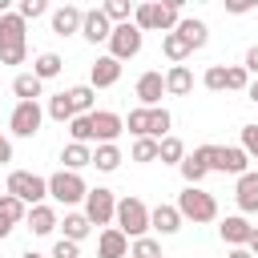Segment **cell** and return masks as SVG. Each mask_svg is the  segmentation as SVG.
<instances>
[{
  "label": "cell",
  "mask_w": 258,
  "mask_h": 258,
  "mask_svg": "<svg viewBox=\"0 0 258 258\" xmlns=\"http://www.w3.org/2000/svg\"><path fill=\"white\" fill-rule=\"evenodd\" d=\"M177 20H181V0H145V4H137L133 8V24L141 28V32H173L177 28Z\"/></svg>",
  "instance_id": "1"
},
{
  "label": "cell",
  "mask_w": 258,
  "mask_h": 258,
  "mask_svg": "<svg viewBox=\"0 0 258 258\" xmlns=\"http://www.w3.org/2000/svg\"><path fill=\"white\" fill-rule=\"evenodd\" d=\"M24 20L16 12H4L0 16V64H24L28 56V40H24Z\"/></svg>",
  "instance_id": "2"
},
{
  "label": "cell",
  "mask_w": 258,
  "mask_h": 258,
  "mask_svg": "<svg viewBox=\"0 0 258 258\" xmlns=\"http://www.w3.org/2000/svg\"><path fill=\"white\" fill-rule=\"evenodd\" d=\"M4 194L20 198V202L32 210V206H40V202L48 198V177H40V173H32V169H12V173H8Z\"/></svg>",
  "instance_id": "3"
},
{
  "label": "cell",
  "mask_w": 258,
  "mask_h": 258,
  "mask_svg": "<svg viewBox=\"0 0 258 258\" xmlns=\"http://www.w3.org/2000/svg\"><path fill=\"white\" fill-rule=\"evenodd\" d=\"M177 214H181V222H185V218H189V222H214V218H218V198L206 194L202 185H185V189L177 194Z\"/></svg>",
  "instance_id": "4"
},
{
  "label": "cell",
  "mask_w": 258,
  "mask_h": 258,
  "mask_svg": "<svg viewBox=\"0 0 258 258\" xmlns=\"http://www.w3.org/2000/svg\"><path fill=\"white\" fill-rule=\"evenodd\" d=\"M113 222H117V230H121L129 242H133V238H145V234H149V206H145L141 198H121Z\"/></svg>",
  "instance_id": "5"
},
{
  "label": "cell",
  "mask_w": 258,
  "mask_h": 258,
  "mask_svg": "<svg viewBox=\"0 0 258 258\" xmlns=\"http://www.w3.org/2000/svg\"><path fill=\"white\" fill-rule=\"evenodd\" d=\"M85 194H89V185H85V177H81V173L56 169V173L48 177V198H52V202H60V206H77V202H85Z\"/></svg>",
  "instance_id": "6"
},
{
  "label": "cell",
  "mask_w": 258,
  "mask_h": 258,
  "mask_svg": "<svg viewBox=\"0 0 258 258\" xmlns=\"http://www.w3.org/2000/svg\"><path fill=\"white\" fill-rule=\"evenodd\" d=\"M141 40H145V32L133 20L129 24H113V32H109V56L113 60H133L141 52Z\"/></svg>",
  "instance_id": "7"
},
{
  "label": "cell",
  "mask_w": 258,
  "mask_h": 258,
  "mask_svg": "<svg viewBox=\"0 0 258 258\" xmlns=\"http://www.w3.org/2000/svg\"><path fill=\"white\" fill-rule=\"evenodd\" d=\"M93 226H113V214H117V198H113V189H105V185H93L89 194H85V210H81Z\"/></svg>",
  "instance_id": "8"
},
{
  "label": "cell",
  "mask_w": 258,
  "mask_h": 258,
  "mask_svg": "<svg viewBox=\"0 0 258 258\" xmlns=\"http://www.w3.org/2000/svg\"><path fill=\"white\" fill-rule=\"evenodd\" d=\"M40 121H44L40 101H16V109H12V117H8V129H12L16 137H36V133H40Z\"/></svg>",
  "instance_id": "9"
},
{
  "label": "cell",
  "mask_w": 258,
  "mask_h": 258,
  "mask_svg": "<svg viewBox=\"0 0 258 258\" xmlns=\"http://www.w3.org/2000/svg\"><path fill=\"white\" fill-rule=\"evenodd\" d=\"M89 121H93V141H97V145H117V137H121V129H125V117H121V113H113V109H93Z\"/></svg>",
  "instance_id": "10"
},
{
  "label": "cell",
  "mask_w": 258,
  "mask_h": 258,
  "mask_svg": "<svg viewBox=\"0 0 258 258\" xmlns=\"http://www.w3.org/2000/svg\"><path fill=\"white\" fill-rule=\"evenodd\" d=\"M210 169L242 177V173L250 169V157H246V149H242V145H218V149H214V161H210Z\"/></svg>",
  "instance_id": "11"
},
{
  "label": "cell",
  "mask_w": 258,
  "mask_h": 258,
  "mask_svg": "<svg viewBox=\"0 0 258 258\" xmlns=\"http://www.w3.org/2000/svg\"><path fill=\"white\" fill-rule=\"evenodd\" d=\"M137 101H141V109H157L161 105V97H165V77L157 73V69H149V73H141L137 77Z\"/></svg>",
  "instance_id": "12"
},
{
  "label": "cell",
  "mask_w": 258,
  "mask_h": 258,
  "mask_svg": "<svg viewBox=\"0 0 258 258\" xmlns=\"http://www.w3.org/2000/svg\"><path fill=\"white\" fill-rule=\"evenodd\" d=\"M109 32H113L109 16H105L101 8H85V16H81V36H85L89 44H109Z\"/></svg>",
  "instance_id": "13"
},
{
  "label": "cell",
  "mask_w": 258,
  "mask_h": 258,
  "mask_svg": "<svg viewBox=\"0 0 258 258\" xmlns=\"http://www.w3.org/2000/svg\"><path fill=\"white\" fill-rule=\"evenodd\" d=\"M234 202H238L242 218H246V214H258V169H246V173L238 177V185H234Z\"/></svg>",
  "instance_id": "14"
},
{
  "label": "cell",
  "mask_w": 258,
  "mask_h": 258,
  "mask_svg": "<svg viewBox=\"0 0 258 258\" xmlns=\"http://www.w3.org/2000/svg\"><path fill=\"white\" fill-rule=\"evenodd\" d=\"M218 234H222V242L234 250V246H246V242H250L254 226H250V218H242V214H230V218H222Z\"/></svg>",
  "instance_id": "15"
},
{
  "label": "cell",
  "mask_w": 258,
  "mask_h": 258,
  "mask_svg": "<svg viewBox=\"0 0 258 258\" xmlns=\"http://www.w3.org/2000/svg\"><path fill=\"white\" fill-rule=\"evenodd\" d=\"M97 258H129V238L117 226H105L97 238Z\"/></svg>",
  "instance_id": "16"
},
{
  "label": "cell",
  "mask_w": 258,
  "mask_h": 258,
  "mask_svg": "<svg viewBox=\"0 0 258 258\" xmlns=\"http://www.w3.org/2000/svg\"><path fill=\"white\" fill-rule=\"evenodd\" d=\"M117 81H121V60L97 56L93 69H89V85H93V89H109V85H117Z\"/></svg>",
  "instance_id": "17"
},
{
  "label": "cell",
  "mask_w": 258,
  "mask_h": 258,
  "mask_svg": "<svg viewBox=\"0 0 258 258\" xmlns=\"http://www.w3.org/2000/svg\"><path fill=\"white\" fill-rule=\"evenodd\" d=\"M24 222H28V230H32L36 238H48V234H52V230L60 226V218H56V210H52L48 202H40V206H32Z\"/></svg>",
  "instance_id": "18"
},
{
  "label": "cell",
  "mask_w": 258,
  "mask_h": 258,
  "mask_svg": "<svg viewBox=\"0 0 258 258\" xmlns=\"http://www.w3.org/2000/svg\"><path fill=\"white\" fill-rule=\"evenodd\" d=\"M81 16H85V8H77V4H60V8H52V32H56V36H73V32H81Z\"/></svg>",
  "instance_id": "19"
},
{
  "label": "cell",
  "mask_w": 258,
  "mask_h": 258,
  "mask_svg": "<svg viewBox=\"0 0 258 258\" xmlns=\"http://www.w3.org/2000/svg\"><path fill=\"white\" fill-rule=\"evenodd\" d=\"M149 230H157V234H177V230H181L177 206H153V210H149Z\"/></svg>",
  "instance_id": "20"
},
{
  "label": "cell",
  "mask_w": 258,
  "mask_h": 258,
  "mask_svg": "<svg viewBox=\"0 0 258 258\" xmlns=\"http://www.w3.org/2000/svg\"><path fill=\"white\" fill-rule=\"evenodd\" d=\"M64 97L73 105V117H89L93 105H97V89L93 85H73V89H64Z\"/></svg>",
  "instance_id": "21"
},
{
  "label": "cell",
  "mask_w": 258,
  "mask_h": 258,
  "mask_svg": "<svg viewBox=\"0 0 258 258\" xmlns=\"http://www.w3.org/2000/svg\"><path fill=\"white\" fill-rule=\"evenodd\" d=\"M194 89V73L185 69V64H169V73H165V93L169 97H185Z\"/></svg>",
  "instance_id": "22"
},
{
  "label": "cell",
  "mask_w": 258,
  "mask_h": 258,
  "mask_svg": "<svg viewBox=\"0 0 258 258\" xmlns=\"http://www.w3.org/2000/svg\"><path fill=\"white\" fill-rule=\"evenodd\" d=\"M60 161H64V169H69V173H81L85 165H93V149H89V145L69 141V145L60 149Z\"/></svg>",
  "instance_id": "23"
},
{
  "label": "cell",
  "mask_w": 258,
  "mask_h": 258,
  "mask_svg": "<svg viewBox=\"0 0 258 258\" xmlns=\"http://www.w3.org/2000/svg\"><path fill=\"white\" fill-rule=\"evenodd\" d=\"M60 226H64V238H69V242H77V246H81V242L93 234V222H89L85 214H77V210H69Z\"/></svg>",
  "instance_id": "24"
},
{
  "label": "cell",
  "mask_w": 258,
  "mask_h": 258,
  "mask_svg": "<svg viewBox=\"0 0 258 258\" xmlns=\"http://www.w3.org/2000/svg\"><path fill=\"white\" fill-rule=\"evenodd\" d=\"M177 32L189 40V48H194V52H198V48H206V40H210L206 20H194V16H189V20H177Z\"/></svg>",
  "instance_id": "25"
},
{
  "label": "cell",
  "mask_w": 258,
  "mask_h": 258,
  "mask_svg": "<svg viewBox=\"0 0 258 258\" xmlns=\"http://www.w3.org/2000/svg\"><path fill=\"white\" fill-rule=\"evenodd\" d=\"M161 52H165V56H169L173 64H181V60H185V56H189L194 48H189V40H185V36H181V32L173 28V32H165V36H161Z\"/></svg>",
  "instance_id": "26"
},
{
  "label": "cell",
  "mask_w": 258,
  "mask_h": 258,
  "mask_svg": "<svg viewBox=\"0 0 258 258\" xmlns=\"http://www.w3.org/2000/svg\"><path fill=\"white\" fill-rule=\"evenodd\" d=\"M60 69H64V60H60L56 52H40V56L32 60V77H36V81H52V77H60Z\"/></svg>",
  "instance_id": "27"
},
{
  "label": "cell",
  "mask_w": 258,
  "mask_h": 258,
  "mask_svg": "<svg viewBox=\"0 0 258 258\" xmlns=\"http://www.w3.org/2000/svg\"><path fill=\"white\" fill-rule=\"evenodd\" d=\"M181 157H185V145H181V137H161L157 141V161H165V165H181Z\"/></svg>",
  "instance_id": "28"
},
{
  "label": "cell",
  "mask_w": 258,
  "mask_h": 258,
  "mask_svg": "<svg viewBox=\"0 0 258 258\" xmlns=\"http://www.w3.org/2000/svg\"><path fill=\"white\" fill-rule=\"evenodd\" d=\"M0 218H4L8 226H20V222L28 218V206H24L20 198H12V194H0Z\"/></svg>",
  "instance_id": "29"
},
{
  "label": "cell",
  "mask_w": 258,
  "mask_h": 258,
  "mask_svg": "<svg viewBox=\"0 0 258 258\" xmlns=\"http://www.w3.org/2000/svg\"><path fill=\"white\" fill-rule=\"evenodd\" d=\"M133 8H137L133 0H105L101 4V12L109 16V24H129L133 20Z\"/></svg>",
  "instance_id": "30"
},
{
  "label": "cell",
  "mask_w": 258,
  "mask_h": 258,
  "mask_svg": "<svg viewBox=\"0 0 258 258\" xmlns=\"http://www.w3.org/2000/svg\"><path fill=\"white\" fill-rule=\"evenodd\" d=\"M12 93H16L20 101H36V97L44 93V81H36L32 73H20V77L12 81Z\"/></svg>",
  "instance_id": "31"
},
{
  "label": "cell",
  "mask_w": 258,
  "mask_h": 258,
  "mask_svg": "<svg viewBox=\"0 0 258 258\" xmlns=\"http://www.w3.org/2000/svg\"><path fill=\"white\" fill-rule=\"evenodd\" d=\"M121 161H125V157H121V149H117V145H97V149H93V165H97L101 173H113Z\"/></svg>",
  "instance_id": "32"
},
{
  "label": "cell",
  "mask_w": 258,
  "mask_h": 258,
  "mask_svg": "<svg viewBox=\"0 0 258 258\" xmlns=\"http://www.w3.org/2000/svg\"><path fill=\"white\" fill-rule=\"evenodd\" d=\"M169 125H173V117H169V109H165V105L149 109V137H153V141L169 137Z\"/></svg>",
  "instance_id": "33"
},
{
  "label": "cell",
  "mask_w": 258,
  "mask_h": 258,
  "mask_svg": "<svg viewBox=\"0 0 258 258\" xmlns=\"http://www.w3.org/2000/svg\"><path fill=\"white\" fill-rule=\"evenodd\" d=\"M177 169H181V177H185V185H202V181H206V173H210V169H206V165H202V161H198L194 153H185Z\"/></svg>",
  "instance_id": "34"
},
{
  "label": "cell",
  "mask_w": 258,
  "mask_h": 258,
  "mask_svg": "<svg viewBox=\"0 0 258 258\" xmlns=\"http://www.w3.org/2000/svg\"><path fill=\"white\" fill-rule=\"evenodd\" d=\"M129 258H161V242L157 238H133L129 242Z\"/></svg>",
  "instance_id": "35"
},
{
  "label": "cell",
  "mask_w": 258,
  "mask_h": 258,
  "mask_svg": "<svg viewBox=\"0 0 258 258\" xmlns=\"http://www.w3.org/2000/svg\"><path fill=\"white\" fill-rule=\"evenodd\" d=\"M44 113H48L52 121H60V125H64V121H73V105H69V97H64V93L48 97V109H44Z\"/></svg>",
  "instance_id": "36"
},
{
  "label": "cell",
  "mask_w": 258,
  "mask_h": 258,
  "mask_svg": "<svg viewBox=\"0 0 258 258\" xmlns=\"http://www.w3.org/2000/svg\"><path fill=\"white\" fill-rule=\"evenodd\" d=\"M125 129L133 133V137H149V109H129V121H125Z\"/></svg>",
  "instance_id": "37"
},
{
  "label": "cell",
  "mask_w": 258,
  "mask_h": 258,
  "mask_svg": "<svg viewBox=\"0 0 258 258\" xmlns=\"http://www.w3.org/2000/svg\"><path fill=\"white\" fill-rule=\"evenodd\" d=\"M246 85H250V73L242 64H226V89L230 93H246Z\"/></svg>",
  "instance_id": "38"
},
{
  "label": "cell",
  "mask_w": 258,
  "mask_h": 258,
  "mask_svg": "<svg viewBox=\"0 0 258 258\" xmlns=\"http://www.w3.org/2000/svg\"><path fill=\"white\" fill-rule=\"evenodd\" d=\"M69 133H73L77 145H89V141H93V121H89V117H73V121H69Z\"/></svg>",
  "instance_id": "39"
},
{
  "label": "cell",
  "mask_w": 258,
  "mask_h": 258,
  "mask_svg": "<svg viewBox=\"0 0 258 258\" xmlns=\"http://www.w3.org/2000/svg\"><path fill=\"white\" fill-rule=\"evenodd\" d=\"M133 161H141V165L145 161H157V141L153 137H137L133 141Z\"/></svg>",
  "instance_id": "40"
},
{
  "label": "cell",
  "mask_w": 258,
  "mask_h": 258,
  "mask_svg": "<svg viewBox=\"0 0 258 258\" xmlns=\"http://www.w3.org/2000/svg\"><path fill=\"white\" fill-rule=\"evenodd\" d=\"M44 12H48V4H44V0H20V4H16V16H20L24 24H28V20H36V16H44Z\"/></svg>",
  "instance_id": "41"
},
{
  "label": "cell",
  "mask_w": 258,
  "mask_h": 258,
  "mask_svg": "<svg viewBox=\"0 0 258 258\" xmlns=\"http://www.w3.org/2000/svg\"><path fill=\"white\" fill-rule=\"evenodd\" d=\"M202 85H206L210 93H222V89H226V64H210L206 77H202Z\"/></svg>",
  "instance_id": "42"
},
{
  "label": "cell",
  "mask_w": 258,
  "mask_h": 258,
  "mask_svg": "<svg viewBox=\"0 0 258 258\" xmlns=\"http://www.w3.org/2000/svg\"><path fill=\"white\" fill-rule=\"evenodd\" d=\"M48 258H81V246H77V242H69V238H56Z\"/></svg>",
  "instance_id": "43"
},
{
  "label": "cell",
  "mask_w": 258,
  "mask_h": 258,
  "mask_svg": "<svg viewBox=\"0 0 258 258\" xmlns=\"http://www.w3.org/2000/svg\"><path fill=\"white\" fill-rule=\"evenodd\" d=\"M242 149L246 157H258V125H242Z\"/></svg>",
  "instance_id": "44"
},
{
  "label": "cell",
  "mask_w": 258,
  "mask_h": 258,
  "mask_svg": "<svg viewBox=\"0 0 258 258\" xmlns=\"http://www.w3.org/2000/svg\"><path fill=\"white\" fill-rule=\"evenodd\" d=\"M242 69L250 73V81L258 77V44H250V48H246V60H242Z\"/></svg>",
  "instance_id": "45"
},
{
  "label": "cell",
  "mask_w": 258,
  "mask_h": 258,
  "mask_svg": "<svg viewBox=\"0 0 258 258\" xmlns=\"http://www.w3.org/2000/svg\"><path fill=\"white\" fill-rule=\"evenodd\" d=\"M254 4L250 0H226V12H234V16H242V12H250Z\"/></svg>",
  "instance_id": "46"
},
{
  "label": "cell",
  "mask_w": 258,
  "mask_h": 258,
  "mask_svg": "<svg viewBox=\"0 0 258 258\" xmlns=\"http://www.w3.org/2000/svg\"><path fill=\"white\" fill-rule=\"evenodd\" d=\"M8 161H12V141L0 133V165H8Z\"/></svg>",
  "instance_id": "47"
},
{
  "label": "cell",
  "mask_w": 258,
  "mask_h": 258,
  "mask_svg": "<svg viewBox=\"0 0 258 258\" xmlns=\"http://www.w3.org/2000/svg\"><path fill=\"white\" fill-rule=\"evenodd\" d=\"M226 258H254V254H250V250H246V246H234V250H230V254H226Z\"/></svg>",
  "instance_id": "48"
},
{
  "label": "cell",
  "mask_w": 258,
  "mask_h": 258,
  "mask_svg": "<svg viewBox=\"0 0 258 258\" xmlns=\"http://www.w3.org/2000/svg\"><path fill=\"white\" fill-rule=\"evenodd\" d=\"M246 97H250V101H254V105H258V77H254V81H250V85H246Z\"/></svg>",
  "instance_id": "49"
},
{
  "label": "cell",
  "mask_w": 258,
  "mask_h": 258,
  "mask_svg": "<svg viewBox=\"0 0 258 258\" xmlns=\"http://www.w3.org/2000/svg\"><path fill=\"white\" fill-rule=\"evenodd\" d=\"M246 250H250V254L258 258V226H254V234H250V242H246Z\"/></svg>",
  "instance_id": "50"
},
{
  "label": "cell",
  "mask_w": 258,
  "mask_h": 258,
  "mask_svg": "<svg viewBox=\"0 0 258 258\" xmlns=\"http://www.w3.org/2000/svg\"><path fill=\"white\" fill-rule=\"evenodd\" d=\"M8 234H12V226H8V222H4V218H0V242H4V238H8Z\"/></svg>",
  "instance_id": "51"
},
{
  "label": "cell",
  "mask_w": 258,
  "mask_h": 258,
  "mask_svg": "<svg viewBox=\"0 0 258 258\" xmlns=\"http://www.w3.org/2000/svg\"><path fill=\"white\" fill-rule=\"evenodd\" d=\"M20 258H44V254H36V250H24V254H20Z\"/></svg>",
  "instance_id": "52"
},
{
  "label": "cell",
  "mask_w": 258,
  "mask_h": 258,
  "mask_svg": "<svg viewBox=\"0 0 258 258\" xmlns=\"http://www.w3.org/2000/svg\"><path fill=\"white\" fill-rule=\"evenodd\" d=\"M161 258H165V254H161Z\"/></svg>",
  "instance_id": "53"
}]
</instances>
